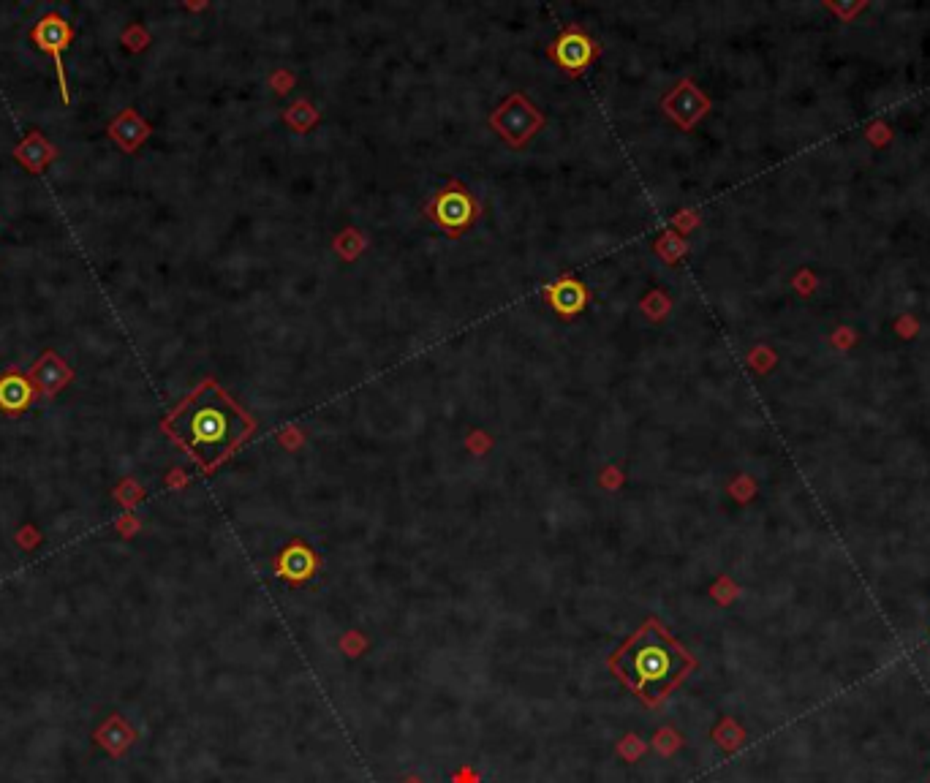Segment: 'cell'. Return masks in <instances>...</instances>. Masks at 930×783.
Here are the masks:
<instances>
[{"instance_id": "7", "label": "cell", "mask_w": 930, "mask_h": 783, "mask_svg": "<svg viewBox=\"0 0 930 783\" xmlns=\"http://www.w3.org/2000/svg\"><path fill=\"white\" fill-rule=\"evenodd\" d=\"M33 41H36V47L41 52H47L55 60V68H58V82H60V93H63V101L68 104V90H66V68H63V49L68 47V41L74 39V30L68 25L60 14L55 11H49L47 17H41L36 22V28H33Z\"/></svg>"}, {"instance_id": "3", "label": "cell", "mask_w": 930, "mask_h": 783, "mask_svg": "<svg viewBox=\"0 0 930 783\" xmlns=\"http://www.w3.org/2000/svg\"><path fill=\"white\" fill-rule=\"evenodd\" d=\"M425 215L436 223L438 229H444L452 240H460V237H463L468 229H474V223L479 221L482 204H479V199H476L460 180H449V183L425 204Z\"/></svg>"}, {"instance_id": "20", "label": "cell", "mask_w": 930, "mask_h": 783, "mask_svg": "<svg viewBox=\"0 0 930 783\" xmlns=\"http://www.w3.org/2000/svg\"><path fill=\"white\" fill-rule=\"evenodd\" d=\"M400 783H425V781H422V778H417V775H408V778H403Z\"/></svg>"}, {"instance_id": "18", "label": "cell", "mask_w": 930, "mask_h": 783, "mask_svg": "<svg viewBox=\"0 0 930 783\" xmlns=\"http://www.w3.org/2000/svg\"><path fill=\"white\" fill-rule=\"evenodd\" d=\"M683 251H686V242H675V237H664V240L656 242V253H661L667 264H675V259Z\"/></svg>"}, {"instance_id": "9", "label": "cell", "mask_w": 930, "mask_h": 783, "mask_svg": "<svg viewBox=\"0 0 930 783\" xmlns=\"http://www.w3.org/2000/svg\"><path fill=\"white\" fill-rule=\"evenodd\" d=\"M544 300L547 305L563 316V319H574V316H580L585 305H588V289H585V283H580L577 278H561V281L550 283L547 289H544Z\"/></svg>"}, {"instance_id": "10", "label": "cell", "mask_w": 930, "mask_h": 783, "mask_svg": "<svg viewBox=\"0 0 930 783\" xmlns=\"http://www.w3.org/2000/svg\"><path fill=\"white\" fill-rule=\"evenodd\" d=\"M68 378H71V370H68V365L63 359H58L55 351H47V354L33 365V370H30V381L36 384V389H39L41 395L47 397L58 395L60 389L68 384Z\"/></svg>"}, {"instance_id": "14", "label": "cell", "mask_w": 930, "mask_h": 783, "mask_svg": "<svg viewBox=\"0 0 930 783\" xmlns=\"http://www.w3.org/2000/svg\"><path fill=\"white\" fill-rule=\"evenodd\" d=\"M640 308L648 319H661L669 310V297L667 294H661V291H653V294H648V297L640 302Z\"/></svg>"}, {"instance_id": "8", "label": "cell", "mask_w": 930, "mask_h": 783, "mask_svg": "<svg viewBox=\"0 0 930 783\" xmlns=\"http://www.w3.org/2000/svg\"><path fill=\"white\" fill-rule=\"evenodd\" d=\"M661 107H664V112H667L683 131H691L699 117L710 109V101L691 79H683L672 93L664 96Z\"/></svg>"}, {"instance_id": "12", "label": "cell", "mask_w": 930, "mask_h": 783, "mask_svg": "<svg viewBox=\"0 0 930 783\" xmlns=\"http://www.w3.org/2000/svg\"><path fill=\"white\" fill-rule=\"evenodd\" d=\"M283 120H286L297 134H308L310 128L319 123V109L313 107L310 101H305V98H300V101H294V104L283 112Z\"/></svg>"}, {"instance_id": "6", "label": "cell", "mask_w": 930, "mask_h": 783, "mask_svg": "<svg viewBox=\"0 0 930 783\" xmlns=\"http://www.w3.org/2000/svg\"><path fill=\"white\" fill-rule=\"evenodd\" d=\"M321 569L319 552L308 547L302 539H291L275 558H272V571L275 577L289 585H305L310 582Z\"/></svg>"}, {"instance_id": "5", "label": "cell", "mask_w": 930, "mask_h": 783, "mask_svg": "<svg viewBox=\"0 0 930 783\" xmlns=\"http://www.w3.org/2000/svg\"><path fill=\"white\" fill-rule=\"evenodd\" d=\"M601 47L596 41L580 28V25H566L561 30V36L553 41L550 47V58L566 71L569 77H580L585 68L591 66L593 60L599 58Z\"/></svg>"}, {"instance_id": "4", "label": "cell", "mask_w": 930, "mask_h": 783, "mask_svg": "<svg viewBox=\"0 0 930 783\" xmlns=\"http://www.w3.org/2000/svg\"><path fill=\"white\" fill-rule=\"evenodd\" d=\"M490 126L498 131L504 142H509L512 147H523L528 139L542 131L544 115L523 93H514L490 115Z\"/></svg>"}, {"instance_id": "17", "label": "cell", "mask_w": 930, "mask_h": 783, "mask_svg": "<svg viewBox=\"0 0 930 783\" xmlns=\"http://www.w3.org/2000/svg\"><path fill=\"white\" fill-rule=\"evenodd\" d=\"M713 737H716L718 743L724 745V748H727V751H732V748H737V745H740V729H737L735 724H732V721H724V724L718 726L716 732H713Z\"/></svg>"}, {"instance_id": "19", "label": "cell", "mask_w": 930, "mask_h": 783, "mask_svg": "<svg viewBox=\"0 0 930 783\" xmlns=\"http://www.w3.org/2000/svg\"><path fill=\"white\" fill-rule=\"evenodd\" d=\"M468 446L474 449V452H485L487 446H490V438L485 433H474L468 438Z\"/></svg>"}, {"instance_id": "2", "label": "cell", "mask_w": 930, "mask_h": 783, "mask_svg": "<svg viewBox=\"0 0 930 783\" xmlns=\"http://www.w3.org/2000/svg\"><path fill=\"white\" fill-rule=\"evenodd\" d=\"M607 669L642 705L659 707L697 669V658L669 634L659 618H648L607 656Z\"/></svg>"}, {"instance_id": "13", "label": "cell", "mask_w": 930, "mask_h": 783, "mask_svg": "<svg viewBox=\"0 0 930 783\" xmlns=\"http://www.w3.org/2000/svg\"><path fill=\"white\" fill-rule=\"evenodd\" d=\"M368 248V240H365V234L349 226V229H343V232L332 240V251L338 253L343 261H354L359 253Z\"/></svg>"}, {"instance_id": "1", "label": "cell", "mask_w": 930, "mask_h": 783, "mask_svg": "<svg viewBox=\"0 0 930 783\" xmlns=\"http://www.w3.org/2000/svg\"><path fill=\"white\" fill-rule=\"evenodd\" d=\"M161 427L204 471H215L251 438L256 422L215 378H204L172 414L164 416Z\"/></svg>"}, {"instance_id": "11", "label": "cell", "mask_w": 930, "mask_h": 783, "mask_svg": "<svg viewBox=\"0 0 930 783\" xmlns=\"http://www.w3.org/2000/svg\"><path fill=\"white\" fill-rule=\"evenodd\" d=\"M30 400H33V387L28 378L14 370L0 378V408L6 414H22L30 406Z\"/></svg>"}, {"instance_id": "16", "label": "cell", "mask_w": 930, "mask_h": 783, "mask_svg": "<svg viewBox=\"0 0 930 783\" xmlns=\"http://www.w3.org/2000/svg\"><path fill=\"white\" fill-rule=\"evenodd\" d=\"M645 754V743L637 735H626L618 745V756H623L626 762H637Z\"/></svg>"}, {"instance_id": "15", "label": "cell", "mask_w": 930, "mask_h": 783, "mask_svg": "<svg viewBox=\"0 0 930 783\" xmlns=\"http://www.w3.org/2000/svg\"><path fill=\"white\" fill-rule=\"evenodd\" d=\"M680 743H683V740H680V735L675 732V729H669V726L659 729V732H656V737H653V745H656V751H659V754H664V756L675 754V751L680 748Z\"/></svg>"}]
</instances>
